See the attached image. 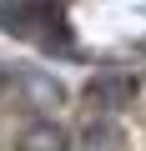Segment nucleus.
Listing matches in <instances>:
<instances>
[{"instance_id":"3","label":"nucleus","mask_w":146,"mask_h":151,"mask_svg":"<svg viewBox=\"0 0 146 151\" xmlns=\"http://www.w3.org/2000/svg\"><path fill=\"white\" fill-rule=\"evenodd\" d=\"M20 151H65V131L60 126H30V131H20Z\"/></svg>"},{"instance_id":"2","label":"nucleus","mask_w":146,"mask_h":151,"mask_svg":"<svg viewBox=\"0 0 146 151\" xmlns=\"http://www.w3.org/2000/svg\"><path fill=\"white\" fill-rule=\"evenodd\" d=\"M131 96H136V81H131V76H101V81L91 86V101L96 106H121Z\"/></svg>"},{"instance_id":"1","label":"nucleus","mask_w":146,"mask_h":151,"mask_svg":"<svg viewBox=\"0 0 146 151\" xmlns=\"http://www.w3.org/2000/svg\"><path fill=\"white\" fill-rule=\"evenodd\" d=\"M0 30L10 35H35L50 55H76L70 30L55 10V0H0Z\"/></svg>"}]
</instances>
